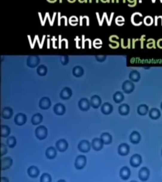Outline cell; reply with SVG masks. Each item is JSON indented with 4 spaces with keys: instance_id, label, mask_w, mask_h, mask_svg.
Listing matches in <instances>:
<instances>
[{
    "instance_id": "c3c4849f",
    "label": "cell",
    "mask_w": 162,
    "mask_h": 182,
    "mask_svg": "<svg viewBox=\"0 0 162 182\" xmlns=\"http://www.w3.org/2000/svg\"><path fill=\"white\" fill-rule=\"evenodd\" d=\"M161 155H162V150H161Z\"/></svg>"
},
{
    "instance_id": "cb8c5ba5",
    "label": "cell",
    "mask_w": 162,
    "mask_h": 182,
    "mask_svg": "<svg viewBox=\"0 0 162 182\" xmlns=\"http://www.w3.org/2000/svg\"><path fill=\"white\" fill-rule=\"evenodd\" d=\"M45 154L47 158L52 159L56 157L57 155V152L54 147L51 146L46 149Z\"/></svg>"
},
{
    "instance_id": "2e32d148",
    "label": "cell",
    "mask_w": 162,
    "mask_h": 182,
    "mask_svg": "<svg viewBox=\"0 0 162 182\" xmlns=\"http://www.w3.org/2000/svg\"><path fill=\"white\" fill-rule=\"evenodd\" d=\"M72 94V91L71 89L68 87H65L61 91L60 95L62 99H67L71 97Z\"/></svg>"
},
{
    "instance_id": "7dc6e473",
    "label": "cell",
    "mask_w": 162,
    "mask_h": 182,
    "mask_svg": "<svg viewBox=\"0 0 162 182\" xmlns=\"http://www.w3.org/2000/svg\"><path fill=\"white\" fill-rule=\"evenodd\" d=\"M161 108L162 110V102H161Z\"/></svg>"
},
{
    "instance_id": "ac0fdd59",
    "label": "cell",
    "mask_w": 162,
    "mask_h": 182,
    "mask_svg": "<svg viewBox=\"0 0 162 182\" xmlns=\"http://www.w3.org/2000/svg\"><path fill=\"white\" fill-rule=\"evenodd\" d=\"M13 114V110L9 107H5L1 112V115L5 119H9L12 117Z\"/></svg>"
},
{
    "instance_id": "484cf974",
    "label": "cell",
    "mask_w": 162,
    "mask_h": 182,
    "mask_svg": "<svg viewBox=\"0 0 162 182\" xmlns=\"http://www.w3.org/2000/svg\"><path fill=\"white\" fill-rule=\"evenodd\" d=\"M129 110H130V108L129 106L125 104L121 105L118 109L120 114L123 115H126L128 114Z\"/></svg>"
},
{
    "instance_id": "d6a6232c",
    "label": "cell",
    "mask_w": 162,
    "mask_h": 182,
    "mask_svg": "<svg viewBox=\"0 0 162 182\" xmlns=\"http://www.w3.org/2000/svg\"><path fill=\"white\" fill-rule=\"evenodd\" d=\"M73 73L75 76L80 77L82 76L84 73L83 70L80 67H76L74 68Z\"/></svg>"
},
{
    "instance_id": "ab89813d",
    "label": "cell",
    "mask_w": 162,
    "mask_h": 182,
    "mask_svg": "<svg viewBox=\"0 0 162 182\" xmlns=\"http://www.w3.org/2000/svg\"><path fill=\"white\" fill-rule=\"evenodd\" d=\"M146 36L145 35H141V37L139 39V40L141 41V49H143L144 47V42L146 40Z\"/></svg>"
},
{
    "instance_id": "44dd1931",
    "label": "cell",
    "mask_w": 162,
    "mask_h": 182,
    "mask_svg": "<svg viewBox=\"0 0 162 182\" xmlns=\"http://www.w3.org/2000/svg\"><path fill=\"white\" fill-rule=\"evenodd\" d=\"M113 109L112 106L109 103H106L102 105L101 108L102 113L106 115H109L112 112Z\"/></svg>"
},
{
    "instance_id": "7402d4cb",
    "label": "cell",
    "mask_w": 162,
    "mask_h": 182,
    "mask_svg": "<svg viewBox=\"0 0 162 182\" xmlns=\"http://www.w3.org/2000/svg\"><path fill=\"white\" fill-rule=\"evenodd\" d=\"M141 136L137 131L132 132L130 136V140L131 143L134 144H138L141 141Z\"/></svg>"
},
{
    "instance_id": "4316f807",
    "label": "cell",
    "mask_w": 162,
    "mask_h": 182,
    "mask_svg": "<svg viewBox=\"0 0 162 182\" xmlns=\"http://www.w3.org/2000/svg\"><path fill=\"white\" fill-rule=\"evenodd\" d=\"M101 139L104 144H109L112 141V137L109 133H103L101 136Z\"/></svg>"
},
{
    "instance_id": "4fadbf2b",
    "label": "cell",
    "mask_w": 162,
    "mask_h": 182,
    "mask_svg": "<svg viewBox=\"0 0 162 182\" xmlns=\"http://www.w3.org/2000/svg\"><path fill=\"white\" fill-rule=\"evenodd\" d=\"M53 109L55 113L57 115H62L65 113V107L61 103L56 104L54 106Z\"/></svg>"
},
{
    "instance_id": "f35d334b",
    "label": "cell",
    "mask_w": 162,
    "mask_h": 182,
    "mask_svg": "<svg viewBox=\"0 0 162 182\" xmlns=\"http://www.w3.org/2000/svg\"><path fill=\"white\" fill-rule=\"evenodd\" d=\"M1 156H2L7 153V149L4 144L1 143Z\"/></svg>"
},
{
    "instance_id": "83f0119b",
    "label": "cell",
    "mask_w": 162,
    "mask_h": 182,
    "mask_svg": "<svg viewBox=\"0 0 162 182\" xmlns=\"http://www.w3.org/2000/svg\"><path fill=\"white\" fill-rule=\"evenodd\" d=\"M43 119L42 115L39 113L34 115L31 119L32 124L34 125L39 124L42 121Z\"/></svg>"
},
{
    "instance_id": "8992f818",
    "label": "cell",
    "mask_w": 162,
    "mask_h": 182,
    "mask_svg": "<svg viewBox=\"0 0 162 182\" xmlns=\"http://www.w3.org/2000/svg\"><path fill=\"white\" fill-rule=\"evenodd\" d=\"M79 150L83 153L88 152L90 149V144L88 141L83 140L81 141L78 145Z\"/></svg>"
},
{
    "instance_id": "74e56055",
    "label": "cell",
    "mask_w": 162,
    "mask_h": 182,
    "mask_svg": "<svg viewBox=\"0 0 162 182\" xmlns=\"http://www.w3.org/2000/svg\"><path fill=\"white\" fill-rule=\"evenodd\" d=\"M51 178L49 174L46 173L43 174L40 178L41 182H51Z\"/></svg>"
},
{
    "instance_id": "8fae6325",
    "label": "cell",
    "mask_w": 162,
    "mask_h": 182,
    "mask_svg": "<svg viewBox=\"0 0 162 182\" xmlns=\"http://www.w3.org/2000/svg\"><path fill=\"white\" fill-rule=\"evenodd\" d=\"M14 120L16 124L19 126L22 125L26 121V115L23 113H18L15 116Z\"/></svg>"
},
{
    "instance_id": "6da1fadb",
    "label": "cell",
    "mask_w": 162,
    "mask_h": 182,
    "mask_svg": "<svg viewBox=\"0 0 162 182\" xmlns=\"http://www.w3.org/2000/svg\"><path fill=\"white\" fill-rule=\"evenodd\" d=\"M36 137L39 140H44L48 135V130L47 128L44 126H40L37 127L35 130Z\"/></svg>"
},
{
    "instance_id": "7c38bea8",
    "label": "cell",
    "mask_w": 162,
    "mask_h": 182,
    "mask_svg": "<svg viewBox=\"0 0 162 182\" xmlns=\"http://www.w3.org/2000/svg\"><path fill=\"white\" fill-rule=\"evenodd\" d=\"M51 105L50 99L47 97L41 98L39 101V105L41 109H46L50 107Z\"/></svg>"
},
{
    "instance_id": "7a4b0ae2",
    "label": "cell",
    "mask_w": 162,
    "mask_h": 182,
    "mask_svg": "<svg viewBox=\"0 0 162 182\" xmlns=\"http://www.w3.org/2000/svg\"><path fill=\"white\" fill-rule=\"evenodd\" d=\"M86 163V159L84 155H79L78 156L75 163V168L77 169H82L85 166Z\"/></svg>"
},
{
    "instance_id": "9a60e30c",
    "label": "cell",
    "mask_w": 162,
    "mask_h": 182,
    "mask_svg": "<svg viewBox=\"0 0 162 182\" xmlns=\"http://www.w3.org/2000/svg\"><path fill=\"white\" fill-rule=\"evenodd\" d=\"M103 144L101 139L96 138L92 142V146L95 150L99 151L103 147Z\"/></svg>"
},
{
    "instance_id": "4dcf8cb0",
    "label": "cell",
    "mask_w": 162,
    "mask_h": 182,
    "mask_svg": "<svg viewBox=\"0 0 162 182\" xmlns=\"http://www.w3.org/2000/svg\"><path fill=\"white\" fill-rule=\"evenodd\" d=\"M1 136L4 138L8 137L10 132V128L7 126L1 125Z\"/></svg>"
},
{
    "instance_id": "8d00e7d4",
    "label": "cell",
    "mask_w": 162,
    "mask_h": 182,
    "mask_svg": "<svg viewBox=\"0 0 162 182\" xmlns=\"http://www.w3.org/2000/svg\"><path fill=\"white\" fill-rule=\"evenodd\" d=\"M47 71L46 67L44 65H41L39 66L37 69V72L40 75L42 76L45 75Z\"/></svg>"
},
{
    "instance_id": "60d3db41",
    "label": "cell",
    "mask_w": 162,
    "mask_h": 182,
    "mask_svg": "<svg viewBox=\"0 0 162 182\" xmlns=\"http://www.w3.org/2000/svg\"><path fill=\"white\" fill-rule=\"evenodd\" d=\"M156 45L160 49H162V38H160L156 42Z\"/></svg>"
},
{
    "instance_id": "5b68a950",
    "label": "cell",
    "mask_w": 162,
    "mask_h": 182,
    "mask_svg": "<svg viewBox=\"0 0 162 182\" xmlns=\"http://www.w3.org/2000/svg\"><path fill=\"white\" fill-rule=\"evenodd\" d=\"M122 89L124 92L127 94L131 93L134 90L135 85L134 84L129 80H126L122 85Z\"/></svg>"
},
{
    "instance_id": "ee69618b",
    "label": "cell",
    "mask_w": 162,
    "mask_h": 182,
    "mask_svg": "<svg viewBox=\"0 0 162 182\" xmlns=\"http://www.w3.org/2000/svg\"><path fill=\"white\" fill-rule=\"evenodd\" d=\"M158 16L156 15L155 17V26H157L158 25Z\"/></svg>"
},
{
    "instance_id": "ba28073f",
    "label": "cell",
    "mask_w": 162,
    "mask_h": 182,
    "mask_svg": "<svg viewBox=\"0 0 162 182\" xmlns=\"http://www.w3.org/2000/svg\"><path fill=\"white\" fill-rule=\"evenodd\" d=\"M150 175V171L146 167H143L140 169L139 172V178L143 181L148 180Z\"/></svg>"
},
{
    "instance_id": "d590c367",
    "label": "cell",
    "mask_w": 162,
    "mask_h": 182,
    "mask_svg": "<svg viewBox=\"0 0 162 182\" xmlns=\"http://www.w3.org/2000/svg\"><path fill=\"white\" fill-rule=\"evenodd\" d=\"M147 41L148 43L146 44V46L148 49H156V41L155 39L153 38H149L147 39Z\"/></svg>"
},
{
    "instance_id": "52a82bcc",
    "label": "cell",
    "mask_w": 162,
    "mask_h": 182,
    "mask_svg": "<svg viewBox=\"0 0 162 182\" xmlns=\"http://www.w3.org/2000/svg\"><path fill=\"white\" fill-rule=\"evenodd\" d=\"M68 146L67 142L63 139L59 140L56 144V148L59 151L61 152L65 151L68 149Z\"/></svg>"
},
{
    "instance_id": "277c9868",
    "label": "cell",
    "mask_w": 162,
    "mask_h": 182,
    "mask_svg": "<svg viewBox=\"0 0 162 182\" xmlns=\"http://www.w3.org/2000/svg\"><path fill=\"white\" fill-rule=\"evenodd\" d=\"M142 162V158L141 156L138 154H135L130 159V163L133 167H137Z\"/></svg>"
},
{
    "instance_id": "1f68e13d",
    "label": "cell",
    "mask_w": 162,
    "mask_h": 182,
    "mask_svg": "<svg viewBox=\"0 0 162 182\" xmlns=\"http://www.w3.org/2000/svg\"><path fill=\"white\" fill-rule=\"evenodd\" d=\"M113 99L117 103H120L123 100L124 96L123 94L120 92H117L113 95Z\"/></svg>"
},
{
    "instance_id": "bcb514c9",
    "label": "cell",
    "mask_w": 162,
    "mask_h": 182,
    "mask_svg": "<svg viewBox=\"0 0 162 182\" xmlns=\"http://www.w3.org/2000/svg\"><path fill=\"white\" fill-rule=\"evenodd\" d=\"M160 17L161 19V25L162 26V15H160Z\"/></svg>"
},
{
    "instance_id": "d4e9b609",
    "label": "cell",
    "mask_w": 162,
    "mask_h": 182,
    "mask_svg": "<svg viewBox=\"0 0 162 182\" xmlns=\"http://www.w3.org/2000/svg\"><path fill=\"white\" fill-rule=\"evenodd\" d=\"M161 116V112L158 109L153 108L151 109L149 111V116L152 119H158Z\"/></svg>"
},
{
    "instance_id": "b9f144b4",
    "label": "cell",
    "mask_w": 162,
    "mask_h": 182,
    "mask_svg": "<svg viewBox=\"0 0 162 182\" xmlns=\"http://www.w3.org/2000/svg\"><path fill=\"white\" fill-rule=\"evenodd\" d=\"M61 59L62 62L63 64H64V65L67 64L68 61V59L67 57H66L62 58Z\"/></svg>"
},
{
    "instance_id": "3957f363",
    "label": "cell",
    "mask_w": 162,
    "mask_h": 182,
    "mask_svg": "<svg viewBox=\"0 0 162 182\" xmlns=\"http://www.w3.org/2000/svg\"><path fill=\"white\" fill-rule=\"evenodd\" d=\"M143 15L141 13L136 12L134 13L131 17L132 23L135 25L139 26L142 24Z\"/></svg>"
},
{
    "instance_id": "603a6c76",
    "label": "cell",
    "mask_w": 162,
    "mask_h": 182,
    "mask_svg": "<svg viewBox=\"0 0 162 182\" xmlns=\"http://www.w3.org/2000/svg\"><path fill=\"white\" fill-rule=\"evenodd\" d=\"M39 62V58L36 56H29L27 60V64L31 67L36 66Z\"/></svg>"
},
{
    "instance_id": "f6af8a7d",
    "label": "cell",
    "mask_w": 162,
    "mask_h": 182,
    "mask_svg": "<svg viewBox=\"0 0 162 182\" xmlns=\"http://www.w3.org/2000/svg\"><path fill=\"white\" fill-rule=\"evenodd\" d=\"M8 179L5 177H2L1 179V182H8Z\"/></svg>"
},
{
    "instance_id": "d6986e66",
    "label": "cell",
    "mask_w": 162,
    "mask_h": 182,
    "mask_svg": "<svg viewBox=\"0 0 162 182\" xmlns=\"http://www.w3.org/2000/svg\"><path fill=\"white\" fill-rule=\"evenodd\" d=\"M27 173L30 177L35 178L39 176L40 171L37 167L32 166L28 169Z\"/></svg>"
},
{
    "instance_id": "ffe728a7",
    "label": "cell",
    "mask_w": 162,
    "mask_h": 182,
    "mask_svg": "<svg viewBox=\"0 0 162 182\" xmlns=\"http://www.w3.org/2000/svg\"><path fill=\"white\" fill-rule=\"evenodd\" d=\"M130 175V170L127 167H124L120 169V175L122 179L125 180H128Z\"/></svg>"
},
{
    "instance_id": "f1b7e54d",
    "label": "cell",
    "mask_w": 162,
    "mask_h": 182,
    "mask_svg": "<svg viewBox=\"0 0 162 182\" xmlns=\"http://www.w3.org/2000/svg\"><path fill=\"white\" fill-rule=\"evenodd\" d=\"M149 110L148 107L144 104L139 105L137 109L138 114L144 116L146 115Z\"/></svg>"
},
{
    "instance_id": "5bb4252c",
    "label": "cell",
    "mask_w": 162,
    "mask_h": 182,
    "mask_svg": "<svg viewBox=\"0 0 162 182\" xmlns=\"http://www.w3.org/2000/svg\"><path fill=\"white\" fill-rule=\"evenodd\" d=\"M129 152V147L126 143H123L120 144L118 148L119 154L123 156H126Z\"/></svg>"
},
{
    "instance_id": "9c48e42d",
    "label": "cell",
    "mask_w": 162,
    "mask_h": 182,
    "mask_svg": "<svg viewBox=\"0 0 162 182\" xmlns=\"http://www.w3.org/2000/svg\"><path fill=\"white\" fill-rule=\"evenodd\" d=\"M78 105L80 109L84 111H88L90 108L89 101L86 98L81 99L79 101Z\"/></svg>"
},
{
    "instance_id": "7bdbcfd3",
    "label": "cell",
    "mask_w": 162,
    "mask_h": 182,
    "mask_svg": "<svg viewBox=\"0 0 162 182\" xmlns=\"http://www.w3.org/2000/svg\"><path fill=\"white\" fill-rule=\"evenodd\" d=\"M139 40L138 38L137 39L133 38L132 39V48L133 49H135V42L136 41H138Z\"/></svg>"
},
{
    "instance_id": "836d02e7",
    "label": "cell",
    "mask_w": 162,
    "mask_h": 182,
    "mask_svg": "<svg viewBox=\"0 0 162 182\" xmlns=\"http://www.w3.org/2000/svg\"><path fill=\"white\" fill-rule=\"evenodd\" d=\"M7 146L10 148H13L16 145V138L13 136L9 137L7 140Z\"/></svg>"
},
{
    "instance_id": "e575fe53",
    "label": "cell",
    "mask_w": 162,
    "mask_h": 182,
    "mask_svg": "<svg viewBox=\"0 0 162 182\" xmlns=\"http://www.w3.org/2000/svg\"><path fill=\"white\" fill-rule=\"evenodd\" d=\"M143 22L145 25L151 26L154 23V19L152 16L147 15L146 16L143 18Z\"/></svg>"
},
{
    "instance_id": "30bf717a",
    "label": "cell",
    "mask_w": 162,
    "mask_h": 182,
    "mask_svg": "<svg viewBox=\"0 0 162 182\" xmlns=\"http://www.w3.org/2000/svg\"><path fill=\"white\" fill-rule=\"evenodd\" d=\"M13 162V160L9 157H5L1 160V169L4 170L10 168Z\"/></svg>"
},
{
    "instance_id": "f546056e",
    "label": "cell",
    "mask_w": 162,
    "mask_h": 182,
    "mask_svg": "<svg viewBox=\"0 0 162 182\" xmlns=\"http://www.w3.org/2000/svg\"><path fill=\"white\" fill-rule=\"evenodd\" d=\"M129 78L132 81L135 82H138L140 79V75L136 71H132L129 74Z\"/></svg>"
},
{
    "instance_id": "e0dca14e",
    "label": "cell",
    "mask_w": 162,
    "mask_h": 182,
    "mask_svg": "<svg viewBox=\"0 0 162 182\" xmlns=\"http://www.w3.org/2000/svg\"><path fill=\"white\" fill-rule=\"evenodd\" d=\"M101 103V99L99 96L95 95L92 97L90 104L94 108H98Z\"/></svg>"
}]
</instances>
